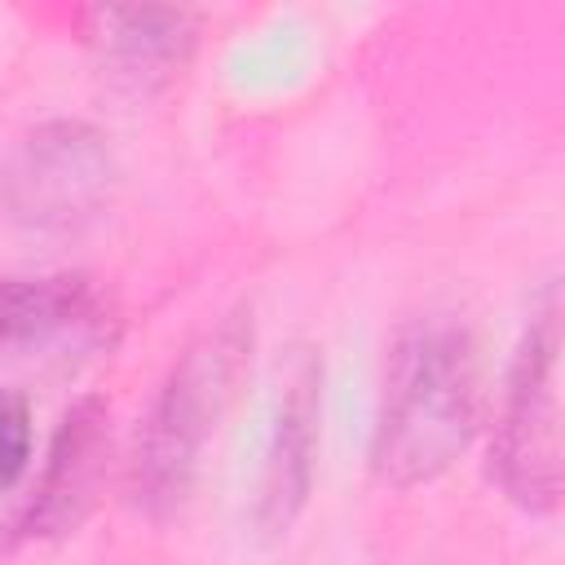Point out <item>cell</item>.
Wrapping results in <instances>:
<instances>
[{"label": "cell", "mask_w": 565, "mask_h": 565, "mask_svg": "<svg viewBox=\"0 0 565 565\" xmlns=\"http://www.w3.org/2000/svg\"><path fill=\"white\" fill-rule=\"evenodd\" d=\"M481 428V362L468 327L415 322L384 362L371 468L384 486L441 477Z\"/></svg>", "instance_id": "cell-1"}, {"label": "cell", "mask_w": 565, "mask_h": 565, "mask_svg": "<svg viewBox=\"0 0 565 565\" xmlns=\"http://www.w3.org/2000/svg\"><path fill=\"white\" fill-rule=\"evenodd\" d=\"M252 313L207 327L168 371L132 446V499L141 512L172 516L199 472L203 446L221 428L243 375L252 371Z\"/></svg>", "instance_id": "cell-2"}, {"label": "cell", "mask_w": 565, "mask_h": 565, "mask_svg": "<svg viewBox=\"0 0 565 565\" xmlns=\"http://www.w3.org/2000/svg\"><path fill=\"white\" fill-rule=\"evenodd\" d=\"M490 472L525 512L561 503V296L543 287L530 327L508 366V393L494 424Z\"/></svg>", "instance_id": "cell-3"}, {"label": "cell", "mask_w": 565, "mask_h": 565, "mask_svg": "<svg viewBox=\"0 0 565 565\" xmlns=\"http://www.w3.org/2000/svg\"><path fill=\"white\" fill-rule=\"evenodd\" d=\"M119 185L110 141L84 119L31 128L0 163V212L26 230L66 238L106 216Z\"/></svg>", "instance_id": "cell-4"}, {"label": "cell", "mask_w": 565, "mask_h": 565, "mask_svg": "<svg viewBox=\"0 0 565 565\" xmlns=\"http://www.w3.org/2000/svg\"><path fill=\"white\" fill-rule=\"evenodd\" d=\"M93 49L102 75L124 93L163 88L194 53L199 13L177 4H110L93 13Z\"/></svg>", "instance_id": "cell-5"}, {"label": "cell", "mask_w": 565, "mask_h": 565, "mask_svg": "<svg viewBox=\"0 0 565 565\" xmlns=\"http://www.w3.org/2000/svg\"><path fill=\"white\" fill-rule=\"evenodd\" d=\"M318 406H322V362L300 349L291 362V375L282 384L278 411H274V433L260 468V499H256V521L278 534L296 521V512L309 499L313 481V450H318Z\"/></svg>", "instance_id": "cell-6"}, {"label": "cell", "mask_w": 565, "mask_h": 565, "mask_svg": "<svg viewBox=\"0 0 565 565\" xmlns=\"http://www.w3.org/2000/svg\"><path fill=\"white\" fill-rule=\"evenodd\" d=\"M106 455H110V411L102 397H79L53 433L44 481L26 508V534L35 539L71 534L97 503Z\"/></svg>", "instance_id": "cell-7"}, {"label": "cell", "mask_w": 565, "mask_h": 565, "mask_svg": "<svg viewBox=\"0 0 565 565\" xmlns=\"http://www.w3.org/2000/svg\"><path fill=\"white\" fill-rule=\"evenodd\" d=\"M102 331L106 300L88 278H0V353L53 349L62 340H97Z\"/></svg>", "instance_id": "cell-8"}, {"label": "cell", "mask_w": 565, "mask_h": 565, "mask_svg": "<svg viewBox=\"0 0 565 565\" xmlns=\"http://www.w3.org/2000/svg\"><path fill=\"white\" fill-rule=\"evenodd\" d=\"M31 459V406L22 393L0 388V490H9Z\"/></svg>", "instance_id": "cell-9"}]
</instances>
